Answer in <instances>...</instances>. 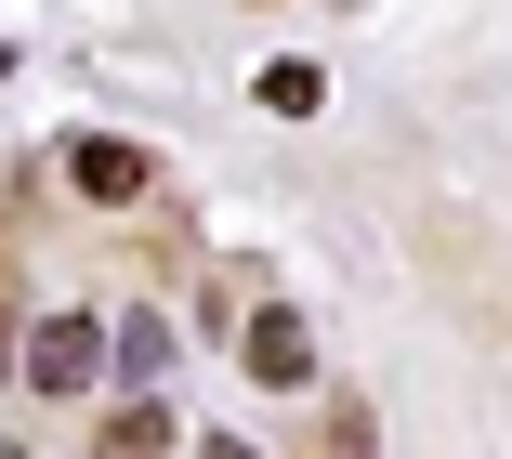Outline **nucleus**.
<instances>
[{
    "instance_id": "4",
    "label": "nucleus",
    "mask_w": 512,
    "mask_h": 459,
    "mask_svg": "<svg viewBox=\"0 0 512 459\" xmlns=\"http://www.w3.org/2000/svg\"><path fill=\"white\" fill-rule=\"evenodd\" d=\"M79 184H92V197H132L145 158H132V145H79Z\"/></svg>"
},
{
    "instance_id": "5",
    "label": "nucleus",
    "mask_w": 512,
    "mask_h": 459,
    "mask_svg": "<svg viewBox=\"0 0 512 459\" xmlns=\"http://www.w3.org/2000/svg\"><path fill=\"white\" fill-rule=\"evenodd\" d=\"M158 446H171L158 407H119V420H106V459H158Z\"/></svg>"
},
{
    "instance_id": "3",
    "label": "nucleus",
    "mask_w": 512,
    "mask_h": 459,
    "mask_svg": "<svg viewBox=\"0 0 512 459\" xmlns=\"http://www.w3.org/2000/svg\"><path fill=\"white\" fill-rule=\"evenodd\" d=\"M263 105H276V119H316L329 79H316V66H263Z\"/></svg>"
},
{
    "instance_id": "2",
    "label": "nucleus",
    "mask_w": 512,
    "mask_h": 459,
    "mask_svg": "<svg viewBox=\"0 0 512 459\" xmlns=\"http://www.w3.org/2000/svg\"><path fill=\"white\" fill-rule=\"evenodd\" d=\"M250 381H316V341H302V315H250Z\"/></svg>"
},
{
    "instance_id": "1",
    "label": "nucleus",
    "mask_w": 512,
    "mask_h": 459,
    "mask_svg": "<svg viewBox=\"0 0 512 459\" xmlns=\"http://www.w3.org/2000/svg\"><path fill=\"white\" fill-rule=\"evenodd\" d=\"M92 368H106V328H92V315H53V328H40V355H27L40 394H79Z\"/></svg>"
}]
</instances>
